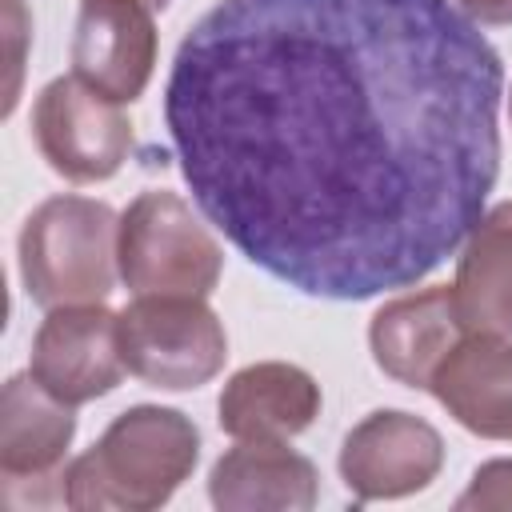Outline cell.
<instances>
[{
  "label": "cell",
  "instance_id": "cell-1",
  "mask_svg": "<svg viewBox=\"0 0 512 512\" xmlns=\"http://www.w3.org/2000/svg\"><path fill=\"white\" fill-rule=\"evenodd\" d=\"M504 64L452 0H216L164 120L200 212L256 268L368 300L440 268L500 176Z\"/></svg>",
  "mask_w": 512,
  "mask_h": 512
},
{
  "label": "cell",
  "instance_id": "cell-2",
  "mask_svg": "<svg viewBox=\"0 0 512 512\" xmlns=\"http://www.w3.org/2000/svg\"><path fill=\"white\" fill-rule=\"evenodd\" d=\"M200 432L176 408L136 404L64 468V504L80 512H152L192 476Z\"/></svg>",
  "mask_w": 512,
  "mask_h": 512
},
{
  "label": "cell",
  "instance_id": "cell-3",
  "mask_svg": "<svg viewBox=\"0 0 512 512\" xmlns=\"http://www.w3.org/2000/svg\"><path fill=\"white\" fill-rule=\"evenodd\" d=\"M120 220L104 200L52 196L20 232V276L40 308L100 304L116 288Z\"/></svg>",
  "mask_w": 512,
  "mask_h": 512
},
{
  "label": "cell",
  "instance_id": "cell-4",
  "mask_svg": "<svg viewBox=\"0 0 512 512\" xmlns=\"http://www.w3.org/2000/svg\"><path fill=\"white\" fill-rule=\"evenodd\" d=\"M120 280L136 296H208L224 252L176 192H140L120 216Z\"/></svg>",
  "mask_w": 512,
  "mask_h": 512
},
{
  "label": "cell",
  "instance_id": "cell-5",
  "mask_svg": "<svg viewBox=\"0 0 512 512\" xmlns=\"http://www.w3.org/2000/svg\"><path fill=\"white\" fill-rule=\"evenodd\" d=\"M124 368L164 392L208 384L228 356V336L204 296H136L120 316Z\"/></svg>",
  "mask_w": 512,
  "mask_h": 512
},
{
  "label": "cell",
  "instance_id": "cell-6",
  "mask_svg": "<svg viewBox=\"0 0 512 512\" xmlns=\"http://www.w3.org/2000/svg\"><path fill=\"white\" fill-rule=\"evenodd\" d=\"M72 404L52 396L32 372L12 376L0 392V504H64V452L72 444Z\"/></svg>",
  "mask_w": 512,
  "mask_h": 512
},
{
  "label": "cell",
  "instance_id": "cell-7",
  "mask_svg": "<svg viewBox=\"0 0 512 512\" xmlns=\"http://www.w3.org/2000/svg\"><path fill=\"white\" fill-rule=\"evenodd\" d=\"M32 136L52 172L72 184L108 180L132 152V120L124 104L88 88L80 76L44 84L32 108Z\"/></svg>",
  "mask_w": 512,
  "mask_h": 512
},
{
  "label": "cell",
  "instance_id": "cell-8",
  "mask_svg": "<svg viewBox=\"0 0 512 512\" xmlns=\"http://www.w3.org/2000/svg\"><path fill=\"white\" fill-rule=\"evenodd\" d=\"M28 372L72 408L108 396L128 372L120 356L116 312H108L104 304L48 308L32 340Z\"/></svg>",
  "mask_w": 512,
  "mask_h": 512
},
{
  "label": "cell",
  "instance_id": "cell-9",
  "mask_svg": "<svg viewBox=\"0 0 512 512\" xmlns=\"http://www.w3.org/2000/svg\"><path fill=\"white\" fill-rule=\"evenodd\" d=\"M444 464L440 432L400 408L364 416L340 448V476L356 500H396L428 488Z\"/></svg>",
  "mask_w": 512,
  "mask_h": 512
},
{
  "label": "cell",
  "instance_id": "cell-10",
  "mask_svg": "<svg viewBox=\"0 0 512 512\" xmlns=\"http://www.w3.org/2000/svg\"><path fill=\"white\" fill-rule=\"evenodd\" d=\"M156 64L152 8L140 0H84L72 32V76L116 104H132Z\"/></svg>",
  "mask_w": 512,
  "mask_h": 512
},
{
  "label": "cell",
  "instance_id": "cell-11",
  "mask_svg": "<svg viewBox=\"0 0 512 512\" xmlns=\"http://www.w3.org/2000/svg\"><path fill=\"white\" fill-rule=\"evenodd\" d=\"M464 336L468 332L460 324L448 284L388 300L368 328L372 360L384 376H392L404 388H432L436 368Z\"/></svg>",
  "mask_w": 512,
  "mask_h": 512
},
{
  "label": "cell",
  "instance_id": "cell-12",
  "mask_svg": "<svg viewBox=\"0 0 512 512\" xmlns=\"http://www.w3.org/2000/svg\"><path fill=\"white\" fill-rule=\"evenodd\" d=\"M320 476L308 456L284 440H240L208 476V496L220 512H308Z\"/></svg>",
  "mask_w": 512,
  "mask_h": 512
},
{
  "label": "cell",
  "instance_id": "cell-13",
  "mask_svg": "<svg viewBox=\"0 0 512 512\" xmlns=\"http://www.w3.org/2000/svg\"><path fill=\"white\" fill-rule=\"evenodd\" d=\"M216 412L232 440H288L320 416V384L284 360L248 364L224 384Z\"/></svg>",
  "mask_w": 512,
  "mask_h": 512
},
{
  "label": "cell",
  "instance_id": "cell-14",
  "mask_svg": "<svg viewBox=\"0 0 512 512\" xmlns=\"http://www.w3.org/2000/svg\"><path fill=\"white\" fill-rule=\"evenodd\" d=\"M432 396L456 424L484 440H512V344L464 336L432 376Z\"/></svg>",
  "mask_w": 512,
  "mask_h": 512
},
{
  "label": "cell",
  "instance_id": "cell-15",
  "mask_svg": "<svg viewBox=\"0 0 512 512\" xmlns=\"http://www.w3.org/2000/svg\"><path fill=\"white\" fill-rule=\"evenodd\" d=\"M452 300L464 332L512 336V200L488 208L456 260Z\"/></svg>",
  "mask_w": 512,
  "mask_h": 512
},
{
  "label": "cell",
  "instance_id": "cell-16",
  "mask_svg": "<svg viewBox=\"0 0 512 512\" xmlns=\"http://www.w3.org/2000/svg\"><path fill=\"white\" fill-rule=\"evenodd\" d=\"M460 512H508L512 508V460H488L472 472L468 492L456 500Z\"/></svg>",
  "mask_w": 512,
  "mask_h": 512
},
{
  "label": "cell",
  "instance_id": "cell-17",
  "mask_svg": "<svg viewBox=\"0 0 512 512\" xmlns=\"http://www.w3.org/2000/svg\"><path fill=\"white\" fill-rule=\"evenodd\" d=\"M476 24H512V0H460Z\"/></svg>",
  "mask_w": 512,
  "mask_h": 512
},
{
  "label": "cell",
  "instance_id": "cell-18",
  "mask_svg": "<svg viewBox=\"0 0 512 512\" xmlns=\"http://www.w3.org/2000/svg\"><path fill=\"white\" fill-rule=\"evenodd\" d=\"M140 4H148L152 12H160V8H168V0H140Z\"/></svg>",
  "mask_w": 512,
  "mask_h": 512
},
{
  "label": "cell",
  "instance_id": "cell-19",
  "mask_svg": "<svg viewBox=\"0 0 512 512\" xmlns=\"http://www.w3.org/2000/svg\"><path fill=\"white\" fill-rule=\"evenodd\" d=\"M508 116H512V96H508Z\"/></svg>",
  "mask_w": 512,
  "mask_h": 512
}]
</instances>
